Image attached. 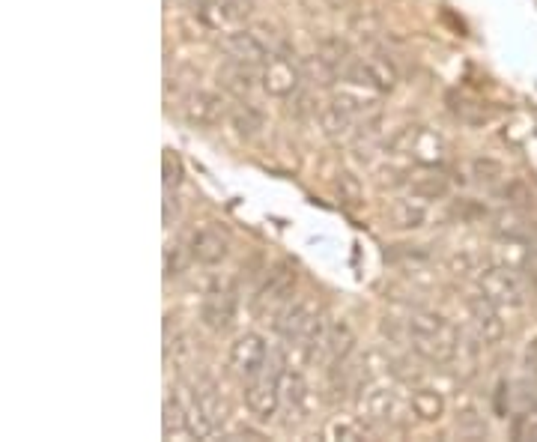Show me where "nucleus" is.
<instances>
[{"instance_id":"39448f33","label":"nucleus","mask_w":537,"mask_h":442,"mask_svg":"<svg viewBox=\"0 0 537 442\" xmlns=\"http://www.w3.org/2000/svg\"><path fill=\"white\" fill-rule=\"evenodd\" d=\"M391 150L397 156H409L415 159L418 165H439L448 153V144L442 135L424 129V126H406L394 141H391Z\"/></svg>"},{"instance_id":"2eb2a0df","label":"nucleus","mask_w":537,"mask_h":442,"mask_svg":"<svg viewBox=\"0 0 537 442\" xmlns=\"http://www.w3.org/2000/svg\"><path fill=\"white\" fill-rule=\"evenodd\" d=\"M469 314H472V323H475V332L484 344H496L505 338V323L499 317V305L490 302L484 293L481 296H472L469 299Z\"/></svg>"},{"instance_id":"6e6552de","label":"nucleus","mask_w":537,"mask_h":442,"mask_svg":"<svg viewBox=\"0 0 537 442\" xmlns=\"http://www.w3.org/2000/svg\"><path fill=\"white\" fill-rule=\"evenodd\" d=\"M266 362H269V347H266L263 335L245 332L230 344V368L236 377L251 380L266 368Z\"/></svg>"},{"instance_id":"aec40b11","label":"nucleus","mask_w":537,"mask_h":442,"mask_svg":"<svg viewBox=\"0 0 537 442\" xmlns=\"http://www.w3.org/2000/svg\"><path fill=\"white\" fill-rule=\"evenodd\" d=\"M448 111L454 114V120H460L463 126H484L493 111L481 102V99H472L466 93H448Z\"/></svg>"},{"instance_id":"f03ea898","label":"nucleus","mask_w":537,"mask_h":442,"mask_svg":"<svg viewBox=\"0 0 537 442\" xmlns=\"http://www.w3.org/2000/svg\"><path fill=\"white\" fill-rule=\"evenodd\" d=\"M284 359L281 353H269V362L266 368L245 380V404L248 410L260 419V422H269L278 416L281 410V377H284Z\"/></svg>"},{"instance_id":"4468645a","label":"nucleus","mask_w":537,"mask_h":442,"mask_svg":"<svg viewBox=\"0 0 537 442\" xmlns=\"http://www.w3.org/2000/svg\"><path fill=\"white\" fill-rule=\"evenodd\" d=\"M493 233L514 245H537V224L523 210H502L493 216Z\"/></svg>"},{"instance_id":"c756f323","label":"nucleus","mask_w":537,"mask_h":442,"mask_svg":"<svg viewBox=\"0 0 537 442\" xmlns=\"http://www.w3.org/2000/svg\"><path fill=\"white\" fill-rule=\"evenodd\" d=\"M335 195H338L341 207L356 210L358 204H361V198H364V192H361V183H358L356 174H350V171L338 174V180H335Z\"/></svg>"},{"instance_id":"b1692460","label":"nucleus","mask_w":537,"mask_h":442,"mask_svg":"<svg viewBox=\"0 0 537 442\" xmlns=\"http://www.w3.org/2000/svg\"><path fill=\"white\" fill-rule=\"evenodd\" d=\"M409 407L421 422H439L445 416V401L436 389H415L409 395Z\"/></svg>"},{"instance_id":"9d476101","label":"nucleus","mask_w":537,"mask_h":442,"mask_svg":"<svg viewBox=\"0 0 537 442\" xmlns=\"http://www.w3.org/2000/svg\"><path fill=\"white\" fill-rule=\"evenodd\" d=\"M200 320L209 332H227L236 320V296L227 284H215L206 290L200 305Z\"/></svg>"},{"instance_id":"473e14b6","label":"nucleus","mask_w":537,"mask_h":442,"mask_svg":"<svg viewBox=\"0 0 537 442\" xmlns=\"http://www.w3.org/2000/svg\"><path fill=\"white\" fill-rule=\"evenodd\" d=\"M162 183H165V189H171V192H177V186L182 183V165H179V156L174 150H165V156H162Z\"/></svg>"},{"instance_id":"423d86ee","label":"nucleus","mask_w":537,"mask_h":442,"mask_svg":"<svg viewBox=\"0 0 537 442\" xmlns=\"http://www.w3.org/2000/svg\"><path fill=\"white\" fill-rule=\"evenodd\" d=\"M478 287H481V293L490 299V302H496L499 308H520L526 299H529V290H526V281L514 272V269H508V266H493V269H484L481 275H478Z\"/></svg>"},{"instance_id":"0eeeda50","label":"nucleus","mask_w":537,"mask_h":442,"mask_svg":"<svg viewBox=\"0 0 537 442\" xmlns=\"http://www.w3.org/2000/svg\"><path fill=\"white\" fill-rule=\"evenodd\" d=\"M188 251L194 263L200 266H215L230 254V236L221 224H200L188 233Z\"/></svg>"},{"instance_id":"1a4fd4ad","label":"nucleus","mask_w":537,"mask_h":442,"mask_svg":"<svg viewBox=\"0 0 537 442\" xmlns=\"http://www.w3.org/2000/svg\"><path fill=\"white\" fill-rule=\"evenodd\" d=\"M182 117L197 129L218 126L227 117V99L215 90H194L182 102Z\"/></svg>"},{"instance_id":"72a5a7b5","label":"nucleus","mask_w":537,"mask_h":442,"mask_svg":"<svg viewBox=\"0 0 537 442\" xmlns=\"http://www.w3.org/2000/svg\"><path fill=\"white\" fill-rule=\"evenodd\" d=\"M177 219H179L177 192L165 189V207H162V221H165V227H171V224H174Z\"/></svg>"},{"instance_id":"2f4dec72","label":"nucleus","mask_w":537,"mask_h":442,"mask_svg":"<svg viewBox=\"0 0 537 442\" xmlns=\"http://www.w3.org/2000/svg\"><path fill=\"white\" fill-rule=\"evenodd\" d=\"M191 263H194V257H191L188 245H168V248H165V278H168V281L185 275V269H188Z\"/></svg>"},{"instance_id":"4be33fe9","label":"nucleus","mask_w":537,"mask_h":442,"mask_svg":"<svg viewBox=\"0 0 537 442\" xmlns=\"http://www.w3.org/2000/svg\"><path fill=\"white\" fill-rule=\"evenodd\" d=\"M191 398L200 404V410L221 428L224 425V419H227V404H224V398L218 395V389H215V383L212 380H206V377H200L194 386H191Z\"/></svg>"},{"instance_id":"a211bd4d","label":"nucleus","mask_w":537,"mask_h":442,"mask_svg":"<svg viewBox=\"0 0 537 442\" xmlns=\"http://www.w3.org/2000/svg\"><path fill=\"white\" fill-rule=\"evenodd\" d=\"M257 66H248V63H239V60H224L218 66V84L233 93V96H248L254 87H257Z\"/></svg>"},{"instance_id":"f257e3e1","label":"nucleus","mask_w":537,"mask_h":442,"mask_svg":"<svg viewBox=\"0 0 537 442\" xmlns=\"http://www.w3.org/2000/svg\"><path fill=\"white\" fill-rule=\"evenodd\" d=\"M406 338L412 350L433 365H448L460 353V332L433 311H412L406 320Z\"/></svg>"},{"instance_id":"f3484780","label":"nucleus","mask_w":537,"mask_h":442,"mask_svg":"<svg viewBox=\"0 0 537 442\" xmlns=\"http://www.w3.org/2000/svg\"><path fill=\"white\" fill-rule=\"evenodd\" d=\"M427 224V207L421 198H403V201H394L388 210H385V227L388 230H421Z\"/></svg>"},{"instance_id":"cd10ccee","label":"nucleus","mask_w":537,"mask_h":442,"mask_svg":"<svg viewBox=\"0 0 537 442\" xmlns=\"http://www.w3.org/2000/svg\"><path fill=\"white\" fill-rule=\"evenodd\" d=\"M364 410H367V416L373 419V422H397V413H400V407H397V398H394V392H385V389H373L370 395H367V401H364Z\"/></svg>"},{"instance_id":"9b49d317","label":"nucleus","mask_w":537,"mask_h":442,"mask_svg":"<svg viewBox=\"0 0 537 442\" xmlns=\"http://www.w3.org/2000/svg\"><path fill=\"white\" fill-rule=\"evenodd\" d=\"M293 287H296V269H293L290 263H275V266L266 272V281L260 284L254 305H257L260 311L281 308V305L293 296Z\"/></svg>"},{"instance_id":"f8f14e48","label":"nucleus","mask_w":537,"mask_h":442,"mask_svg":"<svg viewBox=\"0 0 537 442\" xmlns=\"http://www.w3.org/2000/svg\"><path fill=\"white\" fill-rule=\"evenodd\" d=\"M221 48L230 60H239V63H248V66H266L269 57L275 54L257 33L251 30H236V33H227L221 39Z\"/></svg>"},{"instance_id":"6ab92c4d","label":"nucleus","mask_w":537,"mask_h":442,"mask_svg":"<svg viewBox=\"0 0 537 442\" xmlns=\"http://www.w3.org/2000/svg\"><path fill=\"white\" fill-rule=\"evenodd\" d=\"M299 72H302V81L308 84H317V87H332L338 78H341V66L332 63L323 51L299 60Z\"/></svg>"},{"instance_id":"ddd939ff","label":"nucleus","mask_w":537,"mask_h":442,"mask_svg":"<svg viewBox=\"0 0 537 442\" xmlns=\"http://www.w3.org/2000/svg\"><path fill=\"white\" fill-rule=\"evenodd\" d=\"M263 90L269 93V96H278V99H287V96H293L296 93V87H299V81H302V72H299V66H293L284 54H272L269 57V63L263 66Z\"/></svg>"},{"instance_id":"412c9836","label":"nucleus","mask_w":537,"mask_h":442,"mask_svg":"<svg viewBox=\"0 0 537 442\" xmlns=\"http://www.w3.org/2000/svg\"><path fill=\"white\" fill-rule=\"evenodd\" d=\"M353 347H356L353 329H350L347 323H332V326H329V335H326V347H323V359H320V362H326V365L344 362V359H350Z\"/></svg>"},{"instance_id":"7ed1b4c3","label":"nucleus","mask_w":537,"mask_h":442,"mask_svg":"<svg viewBox=\"0 0 537 442\" xmlns=\"http://www.w3.org/2000/svg\"><path fill=\"white\" fill-rule=\"evenodd\" d=\"M341 78L350 81L353 87H367L373 93H391L400 81V72L388 57L370 54V57H350L341 69Z\"/></svg>"},{"instance_id":"f704fd0d","label":"nucleus","mask_w":537,"mask_h":442,"mask_svg":"<svg viewBox=\"0 0 537 442\" xmlns=\"http://www.w3.org/2000/svg\"><path fill=\"white\" fill-rule=\"evenodd\" d=\"M329 437H332V440H361V431L353 428V425H335V428L329 431Z\"/></svg>"},{"instance_id":"c85d7f7f","label":"nucleus","mask_w":537,"mask_h":442,"mask_svg":"<svg viewBox=\"0 0 537 442\" xmlns=\"http://www.w3.org/2000/svg\"><path fill=\"white\" fill-rule=\"evenodd\" d=\"M469 174H472V183H478V186H484V189H499V186L508 180L505 165L496 162V159H472Z\"/></svg>"},{"instance_id":"393cba45","label":"nucleus","mask_w":537,"mask_h":442,"mask_svg":"<svg viewBox=\"0 0 537 442\" xmlns=\"http://www.w3.org/2000/svg\"><path fill=\"white\" fill-rule=\"evenodd\" d=\"M209 12H215L212 24H245L254 15V0H215ZM209 12H206V21H209Z\"/></svg>"},{"instance_id":"7c9ffc66","label":"nucleus","mask_w":537,"mask_h":442,"mask_svg":"<svg viewBox=\"0 0 537 442\" xmlns=\"http://www.w3.org/2000/svg\"><path fill=\"white\" fill-rule=\"evenodd\" d=\"M165 437H171V434H182L185 431V425H188V410H185V404L179 401L177 395H168L165 398Z\"/></svg>"},{"instance_id":"5701e85b","label":"nucleus","mask_w":537,"mask_h":442,"mask_svg":"<svg viewBox=\"0 0 537 442\" xmlns=\"http://www.w3.org/2000/svg\"><path fill=\"white\" fill-rule=\"evenodd\" d=\"M230 123H233V129H236V135H239L242 141H254V138L266 129L263 111H260L257 105H248V102H242V105H236V108L230 111Z\"/></svg>"},{"instance_id":"dca6fc26","label":"nucleus","mask_w":537,"mask_h":442,"mask_svg":"<svg viewBox=\"0 0 537 442\" xmlns=\"http://www.w3.org/2000/svg\"><path fill=\"white\" fill-rule=\"evenodd\" d=\"M409 192L421 201H445L451 192V180L436 165H418V171L409 174Z\"/></svg>"},{"instance_id":"20e7f679","label":"nucleus","mask_w":537,"mask_h":442,"mask_svg":"<svg viewBox=\"0 0 537 442\" xmlns=\"http://www.w3.org/2000/svg\"><path fill=\"white\" fill-rule=\"evenodd\" d=\"M320 323V308L314 305V299L299 296V299H287L278 311H275V332L290 341V344H302L308 338V332Z\"/></svg>"},{"instance_id":"bb28decb","label":"nucleus","mask_w":537,"mask_h":442,"mask_svg":"<svg viewBox=\"0 0 537 442\" xmlns=\"http://www.w3.org/2000/svg\"><path fill=\"white\" fill-rule=\"evenodd\" d=\"M353 126H356V117H353L347 108H341L338 102H329V105L320 111V129H323V135H326V138L347 135Z\"/></svg>"},{"instance_id":"a878e982","label":"nucleus","mask_w":537,"mask_h":442,"mask_svg":"<svg viewBox=\"0 0 537 442\" xmlns=\"http://www.w3.org/2000/svg\"><path fill=\"white\" fill-rule=\"evenodd\" d=\"M308 401V383L299 371H284L281 377V407H287L290 413H302Z\"/></svg>"}]
</instances>
